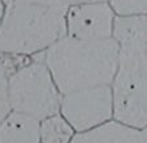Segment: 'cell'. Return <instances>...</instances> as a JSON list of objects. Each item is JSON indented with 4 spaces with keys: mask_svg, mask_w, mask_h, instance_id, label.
Here are the masks:
<instances>
[{
    "mask_svg": "<svg viewBox=\"0 0 147 143\" xmlns=\"http://www.w3.org/2000/svg\"><path fill=\"white\" fill-rule=\"evenodd\" d=\"M113 38L119 63L112 82L113 120L134 129L147 127V17L116 16Z\"/></svg>",
    "mask_w": 147,
    "mask_h": 143,
    "instance_id": "cell-1",
    "label": "cell"
},
{
    "mask_svg": "<svg viewBox=\"0 0 147 143\" xmlns=\"http://www.w3.org/2000/svg\"><path fill=\"white\" fill-rule=\"evenodd\" d=\"M0 55L34 56L67 36L63 0H1Z\"/></svg>",
    "mask_w": 147,
    "mask_h": 143,
    "instance_id": "cell-2",
    "label": "cell"
},
{
    "mask_svg": "<svg viewBox=\"0 0 147 143\" xmlns=\"http://www.w3.org/2000/svg\"><path fill=\"white\" fill-rule=\"evenodd\" d=\"M45 60L63 95L111 86L117 72L119 44L115 38L82 40L67 35L46 51Z\"/></svg>",
    "mask_w": 147,
    "mask_h": 143,
    "instance_id": "cell-3",
    "label": "cell"
},
{
    "mask_svg": "<svg viewBox=\"0 0 147 143\" xmlns=\"http://www.w3.org/2000/svg\"><path fill=\"white\" fill-rule=\"evenodd\" d=\"M8 95L12 111L39 121L60 113L63 94L46 64L45 52L30 56L8 76Z\"/></svg>",
    "mask_w": 147,
    "mask_h": 143,
    "instance_id": "cell-4",
    "label": "cell"
},
{
    "mask_svg": "<svg viewBox=\"0 0 147 143\" xmlns=\"http://www.w3.org/2000/svg\"><path fill=\"white\" fill-rule=\"evenodd\" d=\"M60 115L76 133L89 132L113 120V94L111 86L83 88L63 95Z\"/></svg>",
    "mask_w": 147,
    "mask_h": 143,
    "instance_id": "cell-5",
    "label": "cell"
},
{
    "mask_svg": "<svg viewBox=\"0 0 147 143\" xmlns=\"http://www.w3.org/2000/svg\"><path fill=\"white\" fill-rule=\"evenodd\" d=\"M116 13L109 1L70 5L67 13V35L82 40L113 38Z\"/></svg>",
    "mask_w": 147,
    "mask_h": 143,
    "instance_id": "cell-6",
    "label": "cell"
},
{
    "mask_svg": "<svg viewBox=\"0 0 147 143\" xmlns=\"http://www.w3.org/2000/svg\"><path fill=\"white\" fill-rule=\"evenodd\" d=\"M72 143H146L142 130L112 120L89 132L77 133Z\"/></svg>",
    "mask_w": 147,
    "mask_h": 143,
    "instance_id": "cell-7",
    "label": "cell"
},
{
    "mask_svg": "<svg viewBox=\"0 0 147 143\" xmlns=\"http://www.w3.org/2000/svg\"><path fill=\"white\" fill-rule=\"evenodd\" d=\"M39 127L38 118L11 111L0 124V143H40Z\"/></svg>",
    "mask_w": 147,
    "mask_h": 143,
    "instance_id": "cell-8",
    "label": "cell"
},
{
    "mask_svg": "<svg viewBox=\"0 0 147 143\" xmlns=\"http://www.w3.org/2000/svg\"><path fill=\"white\" fill-rule=\"evenodd\" d=\"M40 143H72L76 130L60 113L40 121Z\"/></svg>",
    "mask_w": 147,
    "mask_h": 143,
    "instance_id": "cell-9",
    "label": "cell"
},
{
    "mask_svg": "<svg viewBox=\"0 0 147 143\" xmlns=\"http://www.w3.org/2000/svg\"><path fill=\"white\" fill-rule=\"evenodd\" d=\"M116 16H146L147 0H108Z\"/></svg>",
    "mask_w": 147,
    "mask_h": 143,
    "instance_id": "cell-10",
    "label": "cell"
},
{
    "mask_svg": "<svg viewBox=\"0 0 147 143\" xmlns=\"http://www.w3.org/2000/svg\"><path fill=\"white\" fill-rule=\"evenodd\" d=\"M11 111L12 108L8 95V73L0 56V124L11 113Z\"/></svg>",
    "mask_w": 147,
    "mask_h": 143,
    "instance_id": "cell-11",
    "label": "cell"
},
{
    "mask_svg": "<svg viewBox=\"0 0 147 143\" xmlns=\"http://www.w3.org/2000/svg\"><path fill=\"white\" fill-rule=\"evenodd\" d=\"M68 5H76V4H82V3H94V1H108V0H63Z\"/></svg>",
    "mask_w": 147,
    "mask_h": 143,
    "instance_id": "cell-12",
    "label": "cell"
},
{
    "mask_svg": "<svg viewBox=\"0 0 147 143\" xmlns=\"http://www.w3.org/2000/svg\"><path fill=\"white\" fill-rule=\"evenodd\" d=\"M1 16H3V3L0 0V21H1Z\"/></svg>",
    "mask_w": 147,
    "mask_h": 143,
    "instance_id": "cell-13",
    "label": "cell"
},
{
    "mask_svg": "<svg viewBox=\"0 0 147 143\" xmlns=\"http://www.w3.org/2000/svg\"><path fill=\"white\" fill-rule=\"evenodd\" d=\"M142 132H143V135H144V139H146V143H147V127H146V129H143V130H142Z\"/></svg>",
    "mask_w": 147,
    "mask_h": 143,
    "instance_id": "cell-14",
    "label": "cell"
}]
</instances>
